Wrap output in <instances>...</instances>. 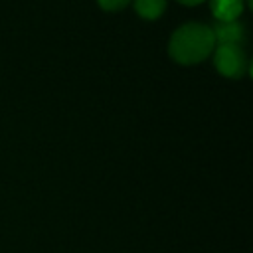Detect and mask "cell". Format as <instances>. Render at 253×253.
Returning <instances> with one entry per match:
<instances>
[{
    "mask_svg": "<svg viewBox=\"0 0 253 253\" xmlns=\"http://www.w3.org/2000/svg\"><path fill=\"white\" fill-rule=\"evenodd\" d=\"M215 36L211 26L202 22H186L178 26L168 40V55L174 63L190 67L211 57Z\"/></svg>",
    "mask_w": 253,
    "mask_h": 253,
    "instance_id": "cell-1",
    "label": "cell"
},
{
    "mask_svg": "<svg viewBox=\"0 0 253 253\" xmlns=\"http://www.w3.org/2000/svg\"><path fill=\"white\" fill-rule=\"evenodd\" d=\"M176 2L182 4V6H190V8H192V6H200V4H204L206 0H176Z\"/></svg>",
    "mask_w": 253,
    "mask_h": 253,
    "instance_id": "cell-7",
    "label": "cell"
},
{
    "mask_svg": "<svg viewBox=\"0 0 253 253\" xmlns=\"http://www.w3.org/2000/svg\"><path fill=\"white\" fill-rule=\"evenodd\" d=\"M134 12L138 18L146 20V22H154L158 18H162V14L168 8V0H132Z\"/></svg>",
    "mask_w": 253,
    "mask_h": 253,
    "instance_id": "cell-5",
    "label": "cell"
},
{
    "mask_svg": "<svg viewBox=\"0 0 253 253\" xmlns=\"http://www.w3.org/2000/svg\"><path fill=\"white\" fill-rule=\"evenodd\" d=\"M213 36H215V43H237L241 45L245 40V26L237 20V22H217L215 26H211Z\"/></svg>",
    "mask_w": 253,
    "mask_h": 253,
    "instance_id": "cell-4",
    "label": "cell"
},
{
    "mask_svg": "<svg viewBox=\"0 0 253 253\" xmlns=\"http://www.w3.org/2000/svg\"><path fill=\"white\" fill-rule=\"evenodd\" d=\"M210 12L217 22H237L245 10V0H208Z\"/></svg>",
    "mask_w": 253,
    "mask_h": 253,
    "instance_id": "cell-3",
    "label": "cell"
},
{
    "mask_svg": "<svg viewBox=\"0 0 253 253\" xmlns=\"http://www.w3.org/2000/svg\"><path fill=\"white\" fill-rule=\"evenodd\" d=\"M132 0H97L99 8L105 10V12H121L125 10Z\"/></svg>",
    "mask_w": 253,
    "mask_h": 253,
    "instance_id": "cell-6",
    "label": "cell"
},
{
    "mask_svg": "<svg viewBox=\"0 0 253 253\" xmlns=\"http://www.w3.org/2000/svg\"><path fill=\"white\" fill-rule=\"evenodd\" d=\"M213 67L221 77L241 79L247 69L245 49L237 43H215L213 47Z\"/></svg>",
    "mask_w": 253,
    "mask_h": 253,
    "instance_id": "cell-2",
    "label": "cell"
}]
</instances>
